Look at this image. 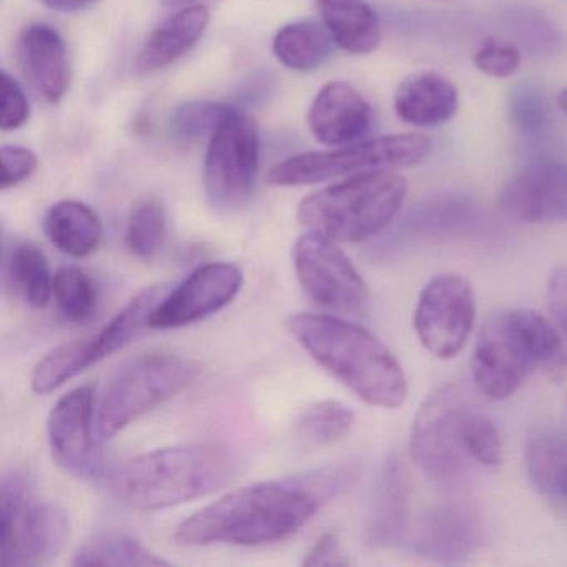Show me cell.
<instances>
[{
    "label": "cell",
    "mask_w": 567,
    "mask_h": 567,
    "mask_svg": "<svg viewBox=\"0 0 567 567\" xmlns=\"http://www.w3.org/2000/svg\"><path fill=\"white\" fill-rule=\"evenodd\" d=\"M557 105H559L560 111L567 115V89H564V91H560L559 95H557Z\"/></svg>",
    "instance_id": "b9f144b4"
},
{
    "label": "cell",
    "mask_w": 567,
    "mask_h": 567,
    "mask_svg": "<svg viewBox=\"0 0 567 567\" xmlns=\"http://www.w3.org/2000/svg\"><path fill=\"white\" fill-rule=\"evenodd\" d=\"M230 109L217 102H187L175 109L168 131L175 141L181 142H195L205 135L210 137Z\"/></svg>",
    "instance_id": "d6a6232c"
},
{
    "label": "cell",
    "mask_w": 567,
    "mask_h": 567,
    "mask_svg": "<svg viewBox=\"0 0 567 567\" xmlns=\"http://www.w3.org/2000/svg\"><path fill=\"white\" fill-rule=\"evenodd\" d=\"M0 161H2V178H0L2 190L18 187L19 184L31 178L39 167L38 155L21 145H4L0 151Z\"/></svg>",
    "instance_id": "d590c367"
},
{
    "label": "cell",
    "mask_w": 567,
    "mask_h": 567,
    "mask_svg": "<svg viewBox=\"0 0 567 567\" xmlns=\"http://www.w3.org/2000/svg\"><path fill=\"white\" fill-rule=\"evenodd\" d=\"M460 109V94L453 82L433 72L411 75L394 95V111L406 124L437 127L446 124Z\"/></svg>",
    "instance_id": "44dd1931"
},
{
    "label": "cell",
    "mask_w": 567,
    "mask_h": 567,
    "mask_svg": "<svg viewBox=\"0 0 567 567\" xmlns=\"http://www.w3.org/2000/svg\"><path fill=\"white\" fill-rule=\"evenodd\" d=\"M564 364L566 351L559 328L533 310H504L493 315L477 334L474 386L489 400H506L534 371L554 374Z\"/></svg>",
    "instance_id": "277c9868"
},
{
    "label": "cell",
    "mask_w": 567,
    "mask_h": 567,
    "mask_svg": "<svg viewBox=\"0 0 567 567\" xmlns=\"http://www.w3.org/2000/svg\"><path fill=\"white\" fill-rule=\"evenodd\" d=\"M461 444L471 463L497 466L503 460V441L496 424L473 401L464 408L460 423Z\"/></svg>",
    "instance_id": "1f68e13d"
},
{
    "label": "cell",
    "mask_w": 567,
    "mask_h": 567,
    "mask_svg": "<svg viewBox=\"0 0 567 567\" xmlns=\"http://www.w3.org/2000/svg\"><path fill=\"white\" fill-rule=\"evenodd\" d=\"M59 313L71 323H85L97 313L99 288L87 271L79 267H62L54 275L52 290Z\"/></svg>",
    "instance_id": "f546056e"
},
{
    "label": "cell",
    "mask_w": 567,
    "mask_h": 567,
    "mask_svg": "<svg viewBox=\"0 0 567 567\" xmlns=\"http://www.w3.org/2000/svg\"><path fill=\"white\" fill-rule=\"evenodd\" d=\"M408 182L390 168L351 175L303 198L297 218L308 231L358 244L390 227L403 208Z\"/></svg>",
    "instance_id": "5b68a950"
},
{
    "label": "cell",
    "mask_w": 567,
    "mask_h": 567,
    "mask_svg": "<svg viewBox=\"0 0 567 567\" xmlns=\"http://www.w3.org/2000/svg\"><path fill=\"white\" fill-rule=\"evenodd\" d=\"M527 477L547 499L567 509V434L539 430L524 450Z\"/></svg>",
    "instance_id": "cb8c5ba5"
},
{
    "label": "cell",
    "mask_w": 567,
    "mask_h": 567,
    "mask_svg": "<svg viewBox=\"0 0 567 567\" xmlns=\"http://www.w3.org/2000/svg\"><path fill=\"white\" fill-rule=\"evenodd\" d=\"M483 539V524L471 507L440 504L417 519L408 547L423 559L453 564L476 553Z\"/></svg>",
    "instance_id": "2e32d148"
},
{
    "label": "cell",
    "mask_w": 567,
    "mask_h": 567,
    "mask_svg": "<svg viewBox=\"0 0 567 567\" xmlns=\"http://www.w3.org/2000/svg\"><path fill=\"white\" fill-rule=\"evenodd\" d=\"M433 144L426 135L398 134L354 142L337 151L295 155L268 172L275 187H300L370 171L413 167L430 157Z\"/></svg>",
    "instance_id": "ba28073f"
},
{
    "label": "cell",
    "mask_w": 567,
    "mask_h": 567,
    "mask_svg": "<svg viewBox=\"0 0 567 567\" xmlns=\"http://www.w3.org/2000/svg\"><path fill=\"white\" fill-rule=\"evenodd\" d=\"M167 8H187L188 4H194L198 0H162Z\"/></svg>",
    "instance_id": "60d3db41"
},
{
    "label": "cell",
    "mask_w": 567,
    "mask_h": 567,
    "mask_svg": "<svg viewBox=\"0 0 567 567\" xmlns=\"http://www.w3.org/2000/svg\"><path fill=\"white\" fill-rule=\"evenodd\" d=\"M354 413L337 400H323L308 406L295 424V434L308 446H330L350 434Z\"/></svg>",
    "instance_id": "f1b7e54d"
},
{
    "label": "cell",
    "mask_w": 567,
    "mask_h": 567,
    "mask_svg": "<svg viewBox=\"0 0 567 567\" xmlns=\"http://www.w3.org/2000/svg\"><path fill=\"white\" fill-rule=\"evenodd\" d=\"M476 320V300L466 278L454 274L431 278L417 298L413 327L424 350L440 360L466 347Z\"/></svg>",
    "instance_id": "7c38bea8"
},
{
    "label": "cell",
    "mask_w": 567,
    "mask_h": 567,
    "mask_svg": "<svg viewBox=\"0 0 567 567\" xmlns=\"http://www.w3.org/2000/svg\"><path fill=\"white\" fill-rule=\"evenodd\" d=\"M127 248L138 260L158 257L167 240V215L155 198L138 202L132 210L127 227Z\"/></svg>",
    "instance_id": "4dcf8cb0"
},
{
    "label": "cell",
    "mask_w": 567,
    "mask_h": 567,
    "mask_svg": "<svg viewBox=\"0 0 567 567\" xmlns=\"http://www.w3.org/2000/svg\"><path fill=\"white\" fill-rule=\"evenodd\" d=\"M410 514V484L396 454L381 464L371 491L364 523V539L374 550L393 549L406 540Z\"/></svg>",
    "instance_id": "e0dca14e"
},
{
    "label": "cell",
    "mask_w": 567,
    "mask_h": 567,
    "mask_svg": "<svg viewBox=\"0 0 567 567\" xmlns=\"http://www.w3.org/2000/svg\"><path fill=\"white\" fill-rule=\"evenodd\" d=\"M0 85H2V104H0V127L2 131H18L22 125L28 124L31 117V105H29L28 95L18 81L2 71L0 74Z\"/></svg>",
    "instance_id": "e575fe53"
},
{
    "label": "cell",
    "mask_w": 567,
    "mask_h": 567,
    "mask_svg": "<svg viewBox=\"0 0 567 567\" xmlns=\"http://www.w3.org/2000/svg\"><path fill=\"white\" fill-rule=\"evenodd\" d=\"M373 114L367 99L347 82H330L318 92L308 111V127L328 147L360 142L370 132Z\"/></svg>",
    "instance_id": "ac0fdd59"
},
{
    "label": "cell",
    "mask_w": 567,
    "mask_h": 567,
    "mask_svg": "<svg viewBox=\"0 0 567 567\" xmlns=\"http://www.w3.org/2000/svg\"><path fill=\"white\" fill-rule=\"evenodd\" d=\"M293 265L305 293L320 307L344 313L367 307V281L331 238L313 231L301 235L293 247Z\"/></svg>",
    "instance_id": "8fae6325"
},
{
    "label": "cell",
    "mask_w": 567,
    "mask_h": 567,
    "mask_svg": "<svg viewBox=\"0 0 567 567\" xmlns=\"http://www.w3.org/2000/svg\"><path fill=\"white\" fill-rule=\"evenodd\" d=\"M260 171V135L250 117L230 109L208 142L204 188L215 210L230 214L247 207Z\"/></svg>",
    "instance_id": "9c48e42d"
},
{
    "label": "cell",
    "mask_w": 567,
    "mask_h": 567,
    "mask_svg": "<svg viewBox=\"0 0 567 567\" xmlns=\"http://www.w3.org/2000/svg\"><path fill=\"white\" fill-rule=\"evenodd\" d=\"M71 520L59 504L42 499L24 473L12 471L0 486V564L44 566L68 546Z\"/></svg>",
    "instance_id": "52a82bcc"
},
{
    "label": "cell",
    "mask_w": 567,
    "mask_h": 567,
    "mask_svg": "<svg viewBox=\"0 0 567 567\" xmlns=\"http://www.w3.org/2000/svg\"><path fill=\"white\" fill-rule=\"evenodd\" d=\"M474 68L494 79H507L516 74L520 65V52L516 45L486 39L473 58Z\"/></svg>",
    "instance_id": "836d02e7"
},
{
    "label": "cell",
    "mask_w": 567,
    "mask_h": 567,
    "mask_svg": "<svg viewBox=\"0 0 567 567\" xmlns=\"http://www.w3.org/2000/svg\"><path fill=\"white\" fill-rule=\"evenodd\" d=\"M287 327L320 367L364 403L394 410L406 400L403 368L386 344L367 328L317 313L291 315Z\"/></svg>",
    "instance_id": "7a4b0ae2"
},
{
    "label": "cell",
    "mask_w": 567,
    "mask_h": 567,
    "mask_svg": "<svg viewBox=\"0 0 567 567\" xmlns=\"http://www.w3.org/2000/svg\"><path fill=\"white\" fill-rule=\"evenodd\" d=\"M350 470L305 480L264 481L230 491L192 514L175 530L181 546H265L280 543L310 523L323 499L337 493Z\"/></svg>",
    "instance_id": "6da1fadb"
},
{
    "label": "cell",
    "mask_w": 567,
    "mask_h": 567,
    "mask_svg": "<svg viewBox=\"0 0 567 567\" xmlns=\"http://www.w3.org/2000/svg\"><path fill=\"white\" fill-rule=\"evenodd\" d=\"M197 361L167 351L138 354L117 368L99 400L97 440L109 441L148 411L177 396L197 380Z\"/></svg>",
    "instance_id": "8992f818"
},
{
    "label": "cell",
    "mask_w": 567,
    "mask_h": 567,
    "mask_svg": "<svg viewBox=\"0 0 567 567\" xmlns=\"http://www.w3.org/2000/svg\"><path fill=\"white\" fill-rule=\"evenodd\" d=\"M348 564H350V559L344 554L337 530H328L323 536L318 537L317 543L308 550L307 557L303 559V566L308 567L348 566Z\"/></svg>",
    "instance_id": "8d00e7d4"
},
{
    "label": "cell",
    "mask_w": 567,
    "mask_h": 567,
    "mask_svg": "<svg viewBox=\"0 0 567 567\" xmlns=\"http://www.w3.org/2000/svg\"><path fill=\"white\" fill-rule=\"evenodd\" d=\"M318 9L334 44L348 54L367 55L380 48V19L364 0H318Z\"/></svg>",
    "instance_id": "603a6c76"
},
{
    "label": "cell",
    "mask_w": 567,
    "mask_h": 567,
    "mask_svg": "<svg viewBox=\"0 0 567 567\" xmlns=\"http://www.w3.org/2000/svg\"><path fill=\"white\" fill-rule=\"evenodd\" d=\"M72 566L79 567H154L171 566L167 559L157 556L154 550L125 534H101L79 547Z\"/></svg>",
    "instance_id": "83f0119b"
},
{
    "label": "cell",
    "mask_w": 567,
    "mask_h": 567,
    "mask_svg": "<svg viewBox=\"0 0 567 567\" xmlns=\"http://www.w3.org/2000/svg\"><path fill=\"white\" fill-rule=\"evenodd\" d=\"M547 301L550 313L564 340H567V268L560 267L550 274L547 281Z\"/></svg>",
    "instance_id": "74e56055"
},
{
    "label": "cell",
    "mask_w": 567,
    "mask_h": 567,
    "mask_svg": "<svg viewBox=\"0 0 567 567\" xmlns=\"http://www.w3.org/2000/svg\"><path fill=\"white\" fill-rule=\"evenodd\" d=\"M244 287L240 268L227 261H212L192 271L181 285L167 291L152 311L148 328L171 330L198 323L231 303Z\"/></svg>",
    "instance_id": "4fadbf2b"
},
{
    "label": "cell",
    "mask_w": 567,
    "mask_h": 567,
    "mask_svg": "<svg viewBox=\"0 0 567 567\" xmlns=\"http://www.w3.org/2000/svg\"><path fill=\"white\" fill-rule=\"evenodd\" d=\"M167 291L165 285L144 288L97 333L68 341L69 353L79 373H84L89 368L131 344L148 327L152 311Z\"/></svg>",
    "instance_id": "d6986e66"
},
{
    "label": "cell",
    "mask_w": 567,
    "mask_h": 567,
    "mask_svg": "<svg viewBox=\"0 0 567 567\" xmlns=\"http://www.w3.org/2000/svg\"><path fill=\"white\" fill-rule=\"evenodd\" d=\"M210 12L204 6H188L155 29L138 52L135 68L142 74L167 68L187 54L204 38Z\"/></svg>",
    "instance_id": "7402d4cb"
},
{
    "label": "cell",
    "mask_w": 567,
    "mask_h": 567,
    "mask_svg": "<svg viewBox=\"0 0 567 567\" xmlns=\"http://www.w3.org/2000/svg\"><path fill=\"white\" fill-rule=\"evenodd\" d=\"M95 391L79 386L69 391L51 410L48 420L52 457L64 473L78 480L101 477V460L95 451Z\"/></svg>",
    "instance_id": "5bb4252c"
},
{
    "label": "cell",
    "mask_w": 567,
    "mask_h": 567,
    "mask_svg": "<svg viewBox=\"0 0 567 567\" xmlns=\"http://www.w3.org/2000/svg\"><path fill=\"white\" fill-rule=\"evenodd\" d=\"M6 284L29 307L44 308L54 290V277L41 248L18 241L9 248L4 261Z\"/></svg>",
    "instance_id": "484cf974"
},
{
    "label": "cell",
    "mask_w": 567,
    "mask_h": 567,
    "mask_svg": "<svg viewBox=\"0 0 567 567\" xmlns=\"http://www.w3.org/2000/svg\"><path fill=\"white\" fill-rule=\"evenodd\" d=\"M44 230L51 244L72 258H85L97 250L104 235L101 218L89 205L62 200L49 208Z\"/></svg>",
    "instance_id": "d4e9b609"
},
{
    "label": "cell",
    "mask_w": 567,
    "mask_h": 567,
    "mask_svg": "<svg viewBox=\"0 0 567 567\" xmlns=\"http://www.w3.org/2000/svg\"><path fill=\"white\" fill-rule=\"evenodd\" d=\"M235 471L234 456L217 444L161 447L115 467L109 489L134 509H167L227 486Z\"/></svg>",
    "instance_id": "3957f363"
},
{
    "label": "cell",
    "mask_w": 567,
    "mask_h": 567,
    "mask_svg": "<svg viewBox=\"0 0 567 567\" xmlns=\"http://www.w3.org/2000/svg\"><path fill=\"white\" fill-rule=\"evenodd\" d=\"M18 58L25 78L45 101L58 104L65 97L71 84L68 49L54 28L31 24L22 29Z\"/></svg>",
    "instance_id": "ffe728a7"
},
{
    "label": "cell",
    "mask_w": 567,
    "mask_h": 567,
    "mask_svg": "<svg viewBox=\"0 0 567 567\" xmlns=\"http://www.w3.org/2000/svg\"><path fill=\"white\" fill-rule=\"evenodd\" d=\"M470 393L447 384L424 400L414 417L410 453L414 464L437 483H453L470 470L471 460L461 444L460 423Z\"/></svg>",
    "instance_id": "30bf717a"
},
{
    "label": "cell",
    "mask_w": 567,
    "mask_h": 567,
    "mask_svg": "<svg viewBox=\"0 0 567 567\" xmlns=\"http://www.w3.org/2000/svg\"><path fill=\"white\" fill-rule=\"evenodd\" d=\"M333 44L324 25L315 21H298L277 32L274 52L278 61L290 71L311 72L331 58Z\"/></svg>",
    "instance_id": "4316f807"
},
{
    "label": "cell",
    "mask_w": 567,
    "mask_h": 567,
    "mask_svg": "<svg viewBox=\"0 0 567 567\" xmlns=\"http://www.w3.org/2000/svg\"><path fill=\"white\" fill-rule=\"evenodd\" d=\"M97 0H44V4L49 9L55 12H62V14H72V12L84 11V9L91 8Z\"/></svg>",
    "instance_id": "ab89813d"
},
{
    "label": "cell",
    "mask_w": 567,
    "mask_h": 567,
    "mask_svg": "<svg viewBox=\"0 0 567 567\" xmlns=\"http://www.w3.org/2000/svg\"><path fill=\"white\" fill-rule=\"evenodd\" d=\"M497 204L511 220L567 221V165L559 162L527 165L503 185Z\"/></svg>",
    "instance_id": "9a60e30c"
},
{
    "label": "cell",
    "mask_w": 567,
    "mask_h": 567,
    "mask_svg": "<svg viewBox=\"0 0 567 567\" xmlns=\"http://www.w3.org/2000/svg\"><path fill=\"white\" fill-rule=\"evenodd\" d=\"M529 91L519 92L514 95L511 112H513L514 122L524 131H537L546 121V112L540 99L533 97Z\"/></svg>",
    "instance_id": "f35d334b"
}]
</instances>
